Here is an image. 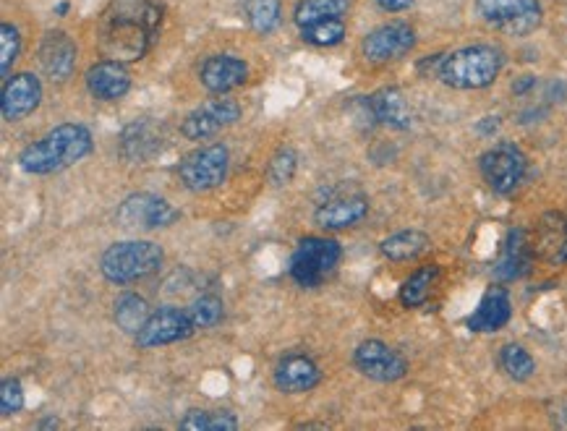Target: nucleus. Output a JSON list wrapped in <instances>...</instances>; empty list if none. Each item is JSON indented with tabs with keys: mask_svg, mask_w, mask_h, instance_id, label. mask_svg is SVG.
I'll list each match as a JSON object with an SVG mask.
<instances>
[{
	"mask_svg": "<svg viewBox=\"0 0 567 431\" xmlns=\"http://www.w3.org/2000/svg\"><path fill=\"white\" fill-rule=\"evenodd\" d=\"M160 0H110L97 21V50L108 61H142L162 29Z\"/></svg>",
	"mask_w": 567,
	"mask_h": 431,
	"instance_id": "f257e3e1",
	"label": "nucleus"
},
{
	"mask_svg": "<svg viewBox=\"0 0 567 431\" xmlns=\"http://www.w3.org/2000/svg\"><path fill=\"white\" fill-rule=\"evenodd\" d=\"M92 152V134L81 123H61L53 131L24 147L19 165L29 176H50L66 170Z\"/></svg>",
	"mask_w": 567,
	"mask_h": 431,
	"instance_id": "f03ea898",
	"label": "nucleus"
},
{
	"mask_svg": "<svg viewBox=\"0 0 567 431\" xmlns=\"http://www.w3.org/2000/svg\"><path fill=\"white\" fill-rule=\"evenodd\" d=\"M505 66L502 50L492 45H471L442 58L439 79L453 89H484L494 84Z\"/></svg>",
	"mask_w": 567,
	"mask_h": 431,
	"instance_id": "7ed1b4c3",
	"label": "nucleus"
},
{
	"mask_svg": "<svg viewBox=\"0 0 567 431\" xmlns=\"http://www.w3.org/2000/svg\"><path fill=\"white\" fill-rule=\"evenodd\" d=\"M165 254L152 241H118L105 249L100 259V272L108 283L129 285L136 280L160 272Z\"/></svg>",
	"mask_w": 567,
	"mask_h": 431,
	"instance_id": "20e7f679",
	"label": "nucleus"
},
{
	"mask_svg": "<svg viewBox=\"0 0 567 431\" xmlns=\"http://www.w3.org/2000/svg\"><path fill=\"white\" fill-rule=\"evenodd\" d=\"M340 256H343V249L335 238L306 236L298 241L288 272L301 288H317L335 272Z\"/></svg>",
	"mask_w": 567,
	"mask_h": 431,
	"instance_id": "39448f33",
	"label": "nucleus"
},
{
	"mask_svg": "<svg viewBox=\"0 0 567 431\" xmlns=\"http://www.w3.org/2000/svg\"><path fill=\"white\" fill-rule=\"evenodd\" d=\"M476 14L510 37H526L541 24V0H476Z\"/></svg>",
	"mask_w": 567,
	"mask_h": 431,
	"instance_id": "423d86ee",
	"label": "nucleus"
},
{
	"mask_svg": "<svg viewBox=\"0 0 567 431\" xmlns=\"http://www.w3.org/2000/svg\"><path fill=\"white\" fill-rule=\"evenodd\" d=\"M230 152L225 144H210V147H199L178 162V178H181L183 189L204 194V191L217 189L228 176Z\"/></svg>",
	"mask_w": 567,
	"mask_h": 431,
	"instance_id": "0eeeda50",
	"label": "nucleus"
},
{
	"mask_svg": "<svg viewBox=\"0 0 567 431\" xmlns=\"http://www.w3.org/2000/svg\"><path fill=\"white\" fill-rule=\"evenodd\" d=\"M479 170L494 194H513L526 178V155L515 144H497L479 157Z\"/></svg>",
	"mask_w": 567,
	"mask_h": 431,
	"instance_id": "6e6552de",
	"label": "nucleus"
},
{
	"mask_svg": "<svg viewBox=\"0 0 567 431\" xmlns=\"http://www.w3.org/2000/svg\"><path fill=\"white\" fill-rule=\"evenodd\" d=\"M196 332V324L191 322L189 309H178V306H160L149 314L144 327L134 335L136 345L149 351V348H160V345L181 343L186 337Z\"/></svg>",
	"mask_w": 567,
	"mask_h": 431,
	"instance_id": "1a4fd4ad",
	"label": "nucleus"
},
{
	"mask_svg": "<svg viewBox=\"0 0 567 431\" xmlns=\"http://www.w3.org/2000/svg\"><path fill=\"white\" fill-rule=\"evenodd\" d=\"M118 223L123 228H142V230H157V228H168L181 217L173 204L168 199L155 194H131L123 199V204L115 212Z\"/></svg>",
	"mask_w": 567,
	"mask_h": 431,
	"instance_id": "9d476101",
	"label": "nucleus"
},
{
	"mask_svg": "<svg viewBox=\"0 0 567 431\" xmlns=\"http://www.w3.org/2000/svg\"><path fill=\"white\" fill-rule=\"evenodd\" d=\"M241 118V105L236 100L220 97V100H210L191 110L181 123V134L191 142H204L210 136L220 134L223 128L233 126Z\"/></svg>",
	"mask_w": 567,
	"mask_h": 431,
	"instance_id": "9b49d317",
	"label": "nucleus"
},
{
	"mask_svg": "<svg viewBox=\"0 0 567 431\" xmlns=\"http://www.w3.org/2000/svg\"><path fill=\"white\" fill-rule=\"evenodd\" d=\"M413 45H416V29L405 21H390L366 34L361 42V53L366 61L390 63L411 53Z\"/></svg>",
	"mask_w": 567,
	"mask_h": 431,
	"instance_id": "f8f14e48",
	"label": "nucleus"
},
{
	"mask_svg": "<svg viewBox=\"0 0 567 431\" xmlns=\"http://www.w3.org/2000/svg\"><path fill=\"white\" fill-rule=\"evenodd\" d=\"M353 364L374 382H398L408 374V361L382 340H364L353 351Z\"/></svg>",
	"mask_w": 567,
	"mask_h": 431,
	"instance_id": "ddd939ff",
	"label": "nucleus"
},
{
	"mask_svg": "<svg viewBox=\"0 0 567 431\" xmlns=\"http://www.w3.org/2000/svg\"><path fill=\"white\" fill-rule=\"evenodd\" d=\"M272 379H275L277 390L285 395H304L322 382V369L306 353H288L277 361Z\"/></svg>",
	"mask_w": 567,
	"mask_h": 431,
	"instance_id": "4468645a",
	"label": "nucleus"
},
{
	"mask_svg": "<svg viewBox=\"0 0 567 431\" xmlns=\"http://www.w3.org/2000/svg\"><path fill=\"white\" fill-rule=\"evenodd\" d=\"M42 100V84L34 74H16L8 76L3 84V95H0V110L8 123L24 121L27 115L40 108Z\"/></svg>",
	"mask_w": 567,
	"mask_h": 431,
	"instance_id": "2eb2a0df",
	"label": "nucleus"
},
{
	"mask_svg": "<svg viewBox=\"0 0 567 431\" xmlns=\"http://www.w3.org/2000/svg\"><path fill=\"white\" fill-rule=\"evenodd\" d=\"M199 81L212 95H225L249 81V63L238 55H210L199 68Z\"/></svg>",
	"mask_w": 567,
	"mask_h": 431,
	"instance_id": "dca6fc26",
	"label": "nucleus"
},
{
	"mask_svg": "<svg viewBox=\"0 0 567 431\" xmlns=\"http://www.w3.org/2000/svg\"><path fill=\"white\" fill-rule=\"evenodd\" d=\"M84 81H87L89 95L102 102L123 100L131 89L129 68L123 66L121 61H108V58L95 63V66H89Z\"/></svg>",
	"mask_w": 567,
	"mask_h": 431,
	"instance_id": "f3484780",
	"label": "nucleus"
},
{
	"mask_svg": "<svg viewBox=\"0 0 567 431\" xmlns=\"http://www.w3.org/2000/svg\"><path fill=\"white\" fill-rule=\"evenodd\" d=\"M42 71L53 81L71 79L76 68V45L66 32H48L37 50Z\"/></svg>",
	"mask_w": 567,
	"mask_h": 431,
	"instance_id": "a211bd4d",
	"label": "nucleus"
},
{
	"mask_svg": "<svg viewBox=\"0 0 567 431\" xmlns=\"http://www.w3.org/2000/svg\"><path fill=\"white\" fill-rule=\"evenodd\" d=\"M366 215H369V199L364 194H348L319 204L314 223L324 230H343L361 223Z\"/></svg>",
	"mask_w": 567,
	"mask_h": 431,
	"instance_id": "6ab92c4d",
	"label": "nucleus"
},
{
	"mask_svg": "<svg viewBox=\"0 0 567 431\" xmlns=\"http://www.w3.org/2000/svg\"><path fill=\"white\" fill-rule=\"evenodd\" d=\"M510 317H513V304H510L507 290L500 288V285H492V288L481 296L479 306L473 309L471 317H468V330L497 332L510 322Z\"/></svg>",
	"mask_w": 567,
	"mask_h": 431,
	"instance_id": "aec40b11",
	"label": "nucleus"
},
{
	"mask_svg": "<svg viewBox=\"0 0 567 431\" xmlns=\"http://www.w3.org/2000/svg\"><path fill=\"white\" fill-rule=\"evenodd\" d=\"M366 105H369V113L374 115V121L385 123V126L390 128H398V131L411 128V113H408V105H405V97L400 89H377V92L366 100Z\"/></svg>",
	"mask_w": 567,
	"mask_h": 431,
	"instance_id": "412c9836",
	"label": "nucleus"
},
{
	"mask_svg": "<svg viewBox=\"0 0 567 431\" xmlns=\"http://www.w3.org/2000/svg\"><path fill=\"white\" fill-rule=\"evenodd\" d=\"M121 149H123V155L129 157V160L144 162L160 152L162 136H160V131H157L155 123L134 121L131 126L123 128Z\"/></svg>",
	"mask_w": 567,
	"mask_h": 431,
	"instance_id": "4be33fe9",
	"label": "nucleus"
},
{
	"mask_svg": "<svg viewBox=\"0 0 567 431\" xmlns=\"http://www.w3.org/2000/svg\"><path fill=\"white\" fill-rule=\"evenodd\" d=\"M528 267H531V249H528L526 230L513 228L507 233L505 249H502L494 275L500 277V280H518V277L526 275Z\"/></svg>",
	"mask_w": 567,
	"mask_h": 431,
	"instance_id": "5701e85b",
	"label": "nucleus"
},
{
	"mask_svg": "<svg viewBox=\"0 0 567 431\" xmlns=\"http://www.w3.org/2000/svg\"><path fill=\"white\" fill-rule=\"evenodd\" d=\"M432 241L426 233L421 230H400V233H392L385 241L379 243L382 254L390 259V262H411V259H419L424 251H429Z\"/></svg>",
	"mask_w": 567,
	"mask_h": 431,
	"instance_id": "b1692460",
	"label": "nucleus"
},
{
	"mask_svg": "<svg viewBox=\"0 0 567 431\" xmlns=\"http://www.w3.org/2000/svg\"><path fill=\"white\" fill-rule=\"evenodd\" d=\"M439 280V267L437 264H424L421 270L413 272L403 285H400V304L405 309H419L429 301L434 285Z\"/></svg>",
	"mask_w": 567,
	"mask_h": 431,
	"instance_id": "393cba45",
	"label": "nucleus"
},
{
	"mask_svg": "<svg viewBox=\"0 0 567 431\" xmlns=\"http://www.w3.org/2000/svg\"><path fill=\"white\" fill-rule=\"evenodd\" d=\"M280 0H243V19L257 34H270L280 27Z\"/></svg>",
	"mask_w": 567,
	"mask_h": 431,
	"instance_id": "a878e982",
	"label": "nucleus"
},
{
	"mask_svg": "<svg viewBox=\"0 0 567 431\" xmlns=\"http://www.w3.org/2000/svg\"><path fill=\"white\" fill-rule=\"evenodd\" d=\"M348 6H351L348 0H301L293 11V21L301 29L322 19H343L348 14Z\"/></svg>",
	"mask_w": 567,
	"mask_h": 431,
	"instance_id": "bb28decb",
	"label": "nucleus"
},
{
	"mask_svg": "<svg viewBox=\"0 0 567 431\" xmlns=\"http://www.w3.org/2000/svg\"><path fill=\"white\" fill-rule=\"evenodd\" d=\"M149 314H152L149 304L142 296H136V293H123V296L115 301V322H118V327H121L123 332H129V335H136V332L142 330Z\"/></svg>",
	"mask_w": 567,
	"mask_h": 431,
	"instance_id": "cd10ccee",
	"label": "nucleus"
},
{
	"mask_svg": "<svg viewBox=\"0 0 567 431\" xmlns=\"http://www.w3.org/2000/svg\"><path fill=\"white\" fill-rule=\"evenodd\" d=\"M500 366L507 377L515 379V382H528L536 371V361L531 358V353L518 343H507L505 348H502Z\"/></svg>",
	"mask_w": 567,
	"mask_h": 431,
	"instance_id": "c85d7f7f",
	"label": "nucleus"
},
{
	"mask_svg": "<svg viewBox=\"0 0 567 431\" xmlns=\"http://www.w3.org/2000/svg\"><path fill=\"white\" fill-rule=\"evenodd\" d=\"M301 40L314 45V48H335L345 40V21L343 19H322L314 24L301 27Z\"/></svg>",
	"mask_w": 567,
	"mask_h": 431,
	"instance_id": "c756f323",
	"label": "nucleus"
},
{
	"mask_svg": "<svg viewBox=\"0 0 567 431\" xmlns=\"http://www.w3.org/2000/svg\"><path fill=\"white\" fill-rule=\"evenodd\" d=\"M186 431H236L238 418L230 411H189L181 418Z\"/></svg>",
	"mask_w": 567,
	"mask_h": 431,
	"instance_id": "7c9ffc66",
	"label": "nucleus"
},
{
	"mask_svg": "<svg viewBox=\"0 0 567 431\" xmlns=\"http://www.w3.org/2000/svg\"><path fill=\"white\" fill-rule=\"evenodd\" d=\"M298 168V155L293 147H280L272 155L270 165H267V178H270L272 186H288L296 176Z\"/></svg>",
	"mask_w": 567,
	"mask_h": 431,
	"instance_id": "2f4dec72",
	"label": "nucleus"
},
{
	"mask_svg": "<svg viewBox=\"0 0 567 431\" xmlns=\"http://www.w3.org/2000/svg\"><path fill=\"white\" fill-rule=\"evenodd\" d=\"M189 314L191 322L196 324V330H207V327L220 324V319H223L225 314V306L217 296H199L194 304L189 306Z\"/></svg>",
	"mask_w": 567,
	"mask_h": 431,
	"instance_id": "473e14b6",
	"label": "nucleus"
},
{
	"mask_svg": "<svg viewBox=\"0 0 567 431\" xmlns=\"http://www.w3.org/2000/svg\"><path fill=\"white\" fill-rule=\"evenodd\" d=\"M19 53H21L19 29H16L14 24L3 21V24H0V74H3V79L11 76V66L16 63Z\"/></svg>",
	"mask_w": 567,
	"mask_h": 431,
	"instance_id": "72a5a7b5",
	"label": "nucleus"
},
{
	"mask_svg": "<svg viewBox=\"0 0 567 431\" xmlns=\"http://www.w3.org/2000/svg\"><path fill=\"white\" fill-rule=\"evenodd\" d=\"M24 408V387L19 379L8 377L0 384V413L3 416H14Z\"/></svg>",
	"mask_w": 567,
	"mask_h": 431,
	"instance_id": "f704fd0d",
	"label": "nucleus"
},
{
	"mask_svg": "<svg viewBox=\"0 0 567 431\" xmlns=\"http://www.w3.org/2000/svg\"><path fill=\"white\" fill-rule=\"evenodd\" d=\"M500 126H502L500 115H486V118H481L479 121L476 131H479L481 136H494L497 131H500Z\"/></svg>",
	"mask_w": 567,
	"mask_h": 431,
	"instance_id": "c9c22d12",
	"label": "nucleus"
},
{
	"mask_svg": "<svg viewBox=\"0 0 567 431\" xmlns=\"http://www.w3.org/2000/svg\"><path fill=\"white\" fill-rule=\"evenodd\" d=\"M382 11H387V14H400V11H405V8H411L416 0H374Z\"/></svg>",
	"mask_w": 567,
	"mask_h": 431,
	"instance_id": "e433bc0d",
	"label": "nucleus"
},
{
	"mask_svg": "<svg viewBox=\"0 0 567 431\" xmlns=\"http://www.w3.org/2000/svg\"><path fill=\"white\" fill-rule=\"evenodd\" d=\"M536 87V76H520L513 81V92L515 95H526L528 89Z\"/></svg>",
	"mask_w": 567,
	"mask_h": 431,
	"instance_id": "4c0bfd02",
	"label": "nucleus"
},
{
	"mask_svg": "<svg viewBox=\"0 0 567 431\" xmlns=\"http://www.w3.org/2000/svg\"><path fill=\"white\" fill-rule=\"evenodd\" d=\"M557 262L567 264V223H565V236H562L560 251H557Z\"/></svg>",
	"mask_w": 567,
	"mask_h": 431,
	"instance_id": "58836bf2",
	"label": "nucleus"
},
{
	"mask_svg": "<svg viewBox=\"0 0 567 431\" xmlns=\"http://www.w3.org/2000/svg\"><path fill=\"white\" fill-rule=\"evenodd\" d=\"M58 426V418L50 416V418H42L40 424H37V429H55Z\"/></svg>",
	"mask_w": 567,
	"mask_h": 431,
	"instance_id": "ea45409f",
	"label": "nucleus"
},
{
	"mask_svg": "<svg viewBox=\"0 0 567 431\" xmlns=\"http://www.w3.org/2000/svg\"><path fill=\"white\" fill-rule=\"evenodd\" d=\"M66 14H68V0H63V3L55 6V16H66Z\"/></svg>",
	"mask_w": 567,
	"mask_h": 431,
	"instance_id": "a19ab883",
	"label": "nucleus"
},
{
	"mask_svg": "<svg viewBox=\"0 0 567 431\" xmlns=\"http://www.w3.org/2000/svg\"><path fill=\"white\" fill-rule=\"evenodd\" d=\"M557 424L567 429V403H562V413H560V421H557Z\"/></svg>",
	"mask_w": 567,
	"mask_h": 431,
	"instance_id": "79ce46f5",
	"label": "nucleus"
}]
</instances>
